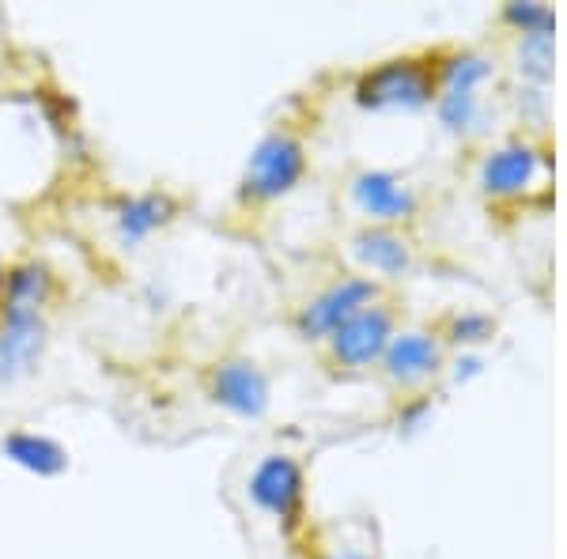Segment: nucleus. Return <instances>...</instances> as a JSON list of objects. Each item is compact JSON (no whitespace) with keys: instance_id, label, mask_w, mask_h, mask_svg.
Segmentation results:
<instances>
[{"instance_id":"obj_1","label":"nucleus","mask_w":567,"mask_h":559,"mask_svg":"<svg viewBox=\"0 0 567 559\" xmlns=\"http://www.w3.org/2000/svg\"><path fill=\"white\" fill-rule=\"evenodd\" d=\"M307 170V152L296 136L269 133L250 152L243 170V197L246 200H277L299 186Z\"/></svg>"},{"instance_id":"obj_2","label":"nucleus","mask_w":567,"mask_h":559,"mask_svg":"<svg viewBox=\"0 0 567 559\" xmlns=\"http://www.w3.org/2000/svg\"><path fill=\"white\" fill-rule=\"evenodd\" d=\"M435 95V76L424 61H386L355 84V103L368 110H420Z\"/></svg>"},{"instance_id":"obj_3","label":"nucleus","mask_w":567,"mask_h":559,"mask_svg":"<svg viewBox=\"0 0 567 559\" xmlns=\"http://www.w3.org/2000/svg\"><path fill=\"white\" fill-rule=\"evenodd\" d=\"M42 310H12L0 307V386L31 379L39 371L45 341H50Z\"/></svg>"},{"instance_id":"obj_4","label":"nucleus","mask_w":567,"mask_h":559,"mask_svg":"<svg viewBox=\"0 0 567 559\" xmlns=\"http://www.w3.org/2000/svg\"><path fill=\"white\" fill-rule=\"evenodd\" d=\"M250 499L258 503L265 515L280 518L284 526H296L303 510V469L296 457L269 454L250 476Z\"/></svg>"},{"instance_id":"obj_5","label":"nucleus","mask_w":567,"mask_h":559,"mask_svg":"<svg viewBox=\"0 0 567 559\" xmlns=\"http://www.w3.org/2000/svg\"><path fill=\"white\" fill-rule=\"evenodd\" d=\"M213 401L243 420H258L272 401L269 374L254 360H224L213 371Z\"/></svg>"},{"instance_id":"obj_6","label":"nucleus","mask_w":567,"mask_h":559,"mask_svg":"<svg viewBox=\"0 0 567 559\" xmlns=\"http://www.w3.org/2000/svg\"><path fill=\"white\" fill-rule=\"evenodd\" d=\"M374 299H379V288H374L371 280H363V277L341 280L329 291H322V296L299 314V329H303V337H315V341L318 337H333L349 318L374 307Z\"/></svg>"},{"instance_id":"obj_7","label":"nucleus","mask_w":567,"mask_h":559,"mask_svg":"<svg viewBox=\"0 0 567 559\" xmlns=\"http://www.w3.org/2000/svg\"><path fill=\"white\" fill-rule=\"evenodd\" d=\"M329 341H333V355L344 366H368L386 355L393 341V314L386 307H368L349 318Z\"/></svg>"},{"instance_id":"obj_8","label":"nucleus","mask_w":567,"mask_h":559,"mask_svg":"<svg viewBox=\"0 0 567 559\" xmlns=\"http://www.w3.org/2000/svg\"><path fill=\"white\" fill-rule=\"evenodd\" d=\"M537 174H542V152L534 144L515 141V144H503V148H496L484 159L481 186L492 197H515L534 186Z\"/></svg>"},{"instance_id":"obj_9","label":"nucleus","mask_w":567,"mask_h":559,"mask_svg":"<svg viewBox=\"0 0 567 559\" xmlns=\"http://www.w3.org/2000/svg\"><path fill=\"white\" fill-rule=\"evenodd\" d=\"M352 197L363 216L386 219V224H393V219H409L416 213L413 186H405V182L390 170H363L352 186Z\"/></svg>"},{"instance_id":"obj_10","label":"nucleus","mask_w":567,"mask_h":559,"mask_svg":"<svg viewBox=\"0 0 567 559\" xmlns=\"http://www.w3.org/2000/svg\"><path fill=\"white\" fill-rule=\"evenodd\" d=\"M0 454H4L12 465H20L23 473L42 476V480L61 476L69 469L65 446L50 435H39V431H8V435L0 438Z\"/></svg>"},{"instance_id":"obj_11","label":"nucleus","mask_w":567,"mask_h":559,"mask_svg":"<svg viewBox=\"0 0 567 559\" xmlns=\"http://www.w3.org/2000/svg\"><path fill=\"white\" fill-rule=\"evenodd\" d=\"M386 363V374L401 386H416V382L432 379L443 363V352L427 333H393V341L382 355Z\"/></svg>"},{"instance_id":"obj_12","label":"nucleus","mask_w":567,"mask_h":559,"mask_svg":"<svg viewBox=\"0 0 567 559\" xmlns=\"http://www.w3.org/2000/svg\"><path fill=\"white\" fill-rule=\"evenodd\" d=\"M175 200L167 194H141V197H130L122 208H117V238H122V246H141L144 238H152L159 227H167L171 219H175Z\"/></svg>"},{"instance_id":"obj_13","label":"nucleus","mask_w":567,"mask_h":559,"mask_svg":"<svg viewBox=\"0 0 567 559\" xmlns=\"http://www.w3.org/2000/svg\"><path fill=\"white\" fill-rule=\"evenodd\" d=\"M355 258L368 269L382 272V277H401V272L413 269V250L401 235L386 231V227H368V231L355 235Z\"/></svg>"},{"instance_id":"obj_14","label":"nucleus","mask_w":567,"mask_h":559,"mask_svg":"<svg viewBox=\"0 0 567 559\" xmlns=\"http://www.w3.org/2000/svg\"><path fill=\"white\" fill-rule=\"evenodd\" d=\"M50 296H53V272L42 261H20L8 269L4 288H0V307L45 310Z\"/></svg>"},{"instance_id":"obj_15","label":"nucleus","mask_w":567,"mask_h":559,"mask_svg":"<svg viewBox=\"0 0 567 559\" xmlns=\"http://www.w3.org/2000/svg\"><path fill=\"white\" fill-rule=\"evenodd\" d=\"M439 117L446 130L470 133L481 125V95L477 91H443L439 95Z\"/></svg>"},{"instance_id":"obj_16","label":"nucleus","mask_w":567,"mask_h":559,"mask_svg":"<svg viewBox=\"0 0 567 559\" xmlns=\"http://www.w3.org/2000/svg\"><path fill=\"white\" fill-rule=\"evenodd\" d=\"M492 76L488 58L481 53H458L443 65V91H481L484 80Z\"/></svg>"},{"instance_id":"obj_17","label":"nucleus","mask_w":567,"mask_h":559,"mask_svg":"<svg viewBox=\"0 0 567 559\" xmlns=\"http://www.w3.org/2000/svg\"><path fill=\"white\" fill-rule=\"evenodd\" d=\"M523 72L534 80H548V65H553V39H548V31H534L526 34L523 42Z\"/></svg>"},{"instance_id":"obj_18","label":"nucleus","mask_w":567,"mask_h":559,"mask_svg":"<svg viewBox=\"0 0 567 559\" xmlns=\"http://www.w3.org/2000/svg\"><path fill=\"white\" fill-rule=\"evenodd\" d=\"M507 20L523 23V31H526V34L548 31V27H553V15H548L545 8H534V4H511V8H507Z\"/></svg>"},{"instance_id":"obj_19","label":"nucleus","mask_w":567,"mask_h":559,"mask_svg":"<svg viewBox=\"0 0 567 559\" xmlns=\"http://www.w3.org/2000/svg\"><path fill=\"white\" fill-rule=\"evenodd\" d=\"M451 337L454 341H484V337H492V322L484 314H465L451 325Z\"/></svg>"},{"instance_id":"obj_20","label":"nucleus","mask_w":567,"mask_h":559,"mask_svg":"<svg viewBox=\"0 0 567 559\" xmlns=\"http://www.w3.org/2000/svg\"><path fill=\"white\" fill-rule=\"evenodd\" d=\"M333 559H368V556H363V552H337Z\"/></svg>"}]
</instances>
